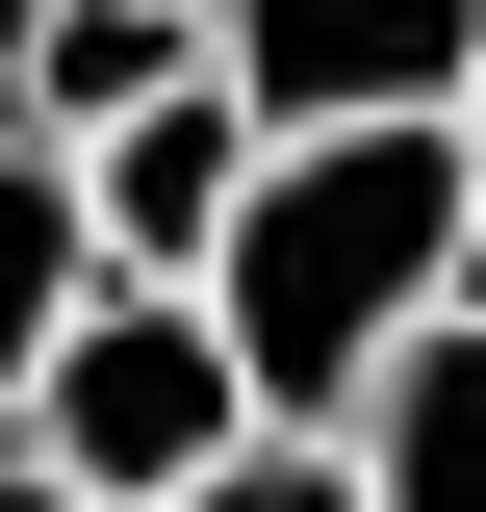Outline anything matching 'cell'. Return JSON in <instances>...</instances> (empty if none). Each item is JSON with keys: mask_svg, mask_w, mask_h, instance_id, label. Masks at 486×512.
<instances>
[{"mask_svg": "<svg viewBox=\"0 0 486 512\" xmlns=\"http://www.w3.org/2000/svg\"><path fill=\"white\" fill-rule=\"evenodd\" d=\"M103 308V231H77V154L52 128H0V436H26V384H52V333Z\"/></svg>", "mask_w": 486, "mask_h": 512, "instance_id": "52a82bcc", "label": "cell"}, {"mask_svg": "<svg viewBox=\"0 0 486 512\" xmlns=\"http://www.w3.org/2000/svg\"><path fill=\"white\" fill-rule=\"evenodd\" d=\"M205 77H231V26H205V0H26V52H0V128L103 154V128L205 103Z\"/></svg>", "mask_w": 486, "mask_h": 512, "instance_id": "5b68a950", "label": "cell"}, {"mask_svg": "<svg viewBox=\"0 0 486 512\" xmlns=\"http://www.w3.org/2000/svg\"><path fill=\"white\" fill-rule=\"evenodd\" d=\"M256 436H282V410H256V359H231V308H205V282H103V308L52 333V384H26V461H52V487H103V512L231 487Z\"/></svg>", "mask_w": 486, "mask_h": 512, "instance_id": "7a4b0ae2", "label": "cell"}, {"mask_svg": "<svg viewBox=\"0 0 486 512\" xmlns=\"http://www.w3.org/2000/svg\"><path fill=\"white\" fill-rule=\"evenodd\" d=\"M461 180H486V103H461ZM461 308H486V282H461Z\"/></svg>", "mask_w": 486, "mask_h": 512, "instance_id": "30bf717a", "label": "cell"}, {"mask_svg": "<svg viewBox=\"0 0 486 512\" xmlns=\"http://www.w3.org/2000/svg\"><path fill=\"white\" fill-rule=\"evenodd\" d=\"M256 180H282V128L205 77V103H154V128L77 154V231H103V282H205V256L256 231Z\"/></svg>", "mask_w": 486, "mask_h": 512, "instance_id": "277c9868", "label": "cell"}, {"mask_svg": "<svg viewBox=\"0 0 486 512\" xmlns=\"http://www.w3.org/2000/svg\"><path fill=\"white\" fill-rule=\"evenodd\" d=\"M205 26H231V0H205Z\"/></svg>", "mask_w": 486, "mask_h": 512, "instance_id": "8fae6325", "label": "cell"}, {"mask_svg": "<svg viewBox=\"0 0 486 512\" xmlns=\"http://www.w3.org/2000/svg\"><path fill=\"white\" fill-rule=\"evenodd\" d=\"M0 512H103V487H52V461H26V436H0Z\"/></svg>", "mask_w": 486, "mask_h": 512, "instance_id": "9c48e42d", "label": "cell"}, {"mask_svg": "<svg viewBox=\"0 0 486 512\" xmlns=\"http://www.w3.org/2000/svg\"><path fill=\"white\" fill-rule=\"evenodd\" d=\"M333 461H359V512H486V308H435L410 359L359 384V436H333Z\"/></svg>", "mask_w": 486, "mask_h": 512, "instance_id": "8992f818", "label": "cell"}, {"mask_svg": "<svg viewBox=\"0 0 486 512\" xmlns=\"http://www.w3.org/2000/svg\"><path fill=\"white\" fill-rule=\"evenodd\" d=\"M461 282H486V180H461V128H307L282 180H256V231L205 256V308H231V359H256V410H282V436H359V384L410 359Z\"/></svg>", "mask_w": 486, "mask_h": 512, "instance_id": "6da1fadb", "label": "cell"}, {"mask_svg": "<svg viewBox=\"0 0 486 512\" xmlns=\"http://www.w3.org/2000/svg\"><path fill=\"white\" fill-rule=\"evenodd\" d=\"M231 103L282 128H461L486 103V0H231Z\"/></svg>", "mask_w": 486, "mask_h": 512, "instance_id": "3957f363", "label": "cell"}, {"mask_svg": "<svg viewBox=\"0 0 486 512\" xmlns=\"http://www.w3.org/2000/svg\"><path fill=\"white\" fill-rule=\"evenodd\" d=\"M180 512H359V461H333V436H256L231 487H180Z\"/></svg>", "mask_w": 486, "mask_h": 512, "instance_id": "ba28073f", "label": "cell"}]
</instances>
